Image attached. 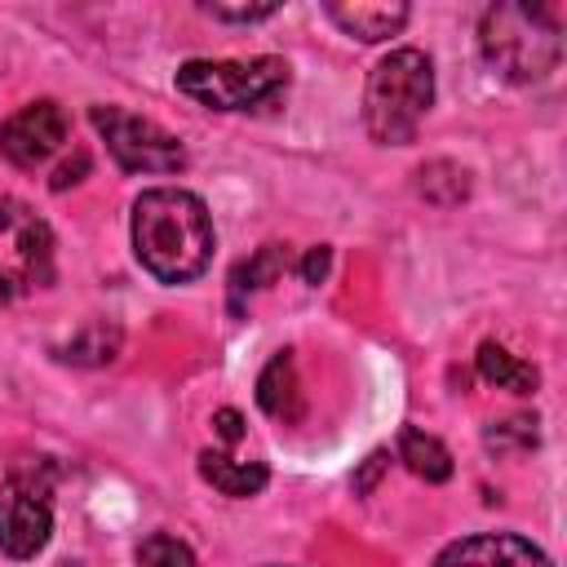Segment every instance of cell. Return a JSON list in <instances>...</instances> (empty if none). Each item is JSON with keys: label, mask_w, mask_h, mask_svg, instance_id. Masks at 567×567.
<instances>
[{"label": "cell", "mask_w": 567, "mask_h": 567, "mask_svg": "<svg viewBox=\"0 0 567 567\" xmlns=\"http://www.w3.org/2000/svg\"><path fill=\"white\" fill-rule=\"evenodd\" d=\"M213 217L199 195L155 186L133 199V252L159 284H190L213 261Z\"/></svg>", "instance_id": "cell-1"}, {"label": "cell", "mask_w": 567, "mask_h": 567, "mask_svg": "<svg viewBox=\"0 0 567 567\" xmlns=\"http://www.w3.org/2000/svg\"><path fill=\"white\" fill-rule=\"evenodd\" d=\"M487 66L509 84H540L563 58V22L554 4H492L478 22Z\"/></svg>", "instance_id": "cell-2"}, {"label": "cell", "mask_w": 567, "mask_h": 567, "mask_svg": "<svg viewBox=\"0 0 567 567\" xmlns=\"http://www.w3.org/2000/svg\"><path fill=\"white\" fill-rule=\"evenodd\" d=\"M434 106V66L421 49L385 53L363 84V128L381 146H408Z\"/></svg>", "instance_id": "cell-3"}, {"label": "cell", "mask_w": 567, "mask_h": 567, "mask_svg": "<svg viewBox=\"0 0 567 567\" xmlns=\"http://www.w3.org/2000/svg\"><path fill=\"white\" fill-rule=\"evenodd\" d=\"M288 84H292L288 62L275 53L248 58V62L195 58L177 66V93H186L208 111H261V106H275L288 93Z\"/></svg>", "instance_id": "cell-4"}, {"label": "cell", "mask_w": 567, "mask_h": 567, "mask_svg": "<svg viewBox=\"0 0 567 567\" xmlns=\"http://www.w3.org/2000/svg\"><path fill=\"white\" fill-rule=\"evenodd\" d=\"M89 120L124 173H182L186 168L182 142L168 128H159L155 120L133 115L124 106H93Z\"/></svg>", "instance_id": "cell-5"}, {"label": "cell", "mask_w": 567, "mask_h": 567, "mask_svg": "<svg viewBox=\"0 0 567 567\" xmlns=\"http://www.w3.org/2000/svg\"><path fill=\"white\" fill-rule=\"evenodd\" d=\"M53 536V505H49V470L35 474L13 470L0 483V554L27 563L35 558Z\"/></svg>", "instance_id": "cell-6"}, {"label": "cell", "mask_w": 567, "mask_h": 567, "mask_svg": "<svg viewBox=\"0 0 567 567\" xmlns=\"http://www.w3.org/2000/svg\"><path fill=\"white\" fill-rule=\"evenodd\" d=\"M66 137H71L66 111L53 97H40L0 124V155L18 168H40Z\"/></svg>", "instance_id": "cell-7"}, {"label": "cell", "mask_w": 567, "mask_h": 567, "mask_svg": "<svg viewBox=\"0 0 567 567\" xmlns=\"http://www.w3.org/2000/svg\"><path fill=\"white\" fill-rule=\"evenodd\" d=\"M439 567H554L545 549L514 532H474L439 549Z\"/></svg>", "instance_id": "cell-8"}, {"label": "cell", "mask_w": 567, "mask_h": 567, "mask_svg": "<svg viewBox=\"0 0 567 567\" xmlns=\"http://www.w3.org/2000/svg\"><path fill=\"white\" fill-rule=\"evenodd\" d=\"M0 230H13L18 257H22V275L44 288L53 279V230L22 199H0Z\"/></svg>", "instance_id": "cell-9"}, {"label": "cell", "mask_w": 567, "mask_h": 567, "mask_svg": "<svg viewBox=\"0 0 567 567\" xmlns=\"http://www.w3.org/2000/svg\"><path fill=\"white\" fill-rule=\"evenodd\" d=\"M328 18L346 31V35H354V40H363V44H377V40H390V35H399L403 27H408V18H412V9L408 4H328Z\"/></svg>", "instance_id": "cell-10"}, {"label": "cell", "mask_w": 567, "mask_h": 567, "mask_svg": "<svg viewBox=\"0 0 567 567\" xmlns=\"http://www.w3.org/2000/svg\"><path fill=\"white\" fill-rule=\"evenodd\" d=\"M257 408L275 421H297L301 416V385H297V359L292 350L270 354V363L257 377Z\"/></svg>", "instance_id": "cell-11"}, {"label": "cell", "mask_w": 567, "mask_h": 567, "mask_svg": "<svg viewBox=\"0 0 567 567\" xmlns=\"http://www.w3.org/2000/svg\"><path fill=\"white\" fill-rule=\"evenodd\" d=\"M199 478L213 483L221 496H257L266 483H270V470L261 461H235L226 452H199Z\"/></svg>", "instance_id": "cell-12"}, {"label": "cell", "mask_w": 567, "mask_h": 567, "mask_svg": "<svg viewBox=\"0 0 567 567\" xmlns=\"http://www.w3.org/2000/svg\"><path fill=\"white\" fill-rule=\"evenodd\" d=\"M399 461L416 478H425V483H447L452 478V452L434 434H425L416 425H403V434H399Z\"/></svg>", "instance_id": "cell-13"}, {"label": "cell", "mask_w": 567, "mask_h": 567, "mask_svg": "<svg viewBox=\"0 0 567 567\" xmlns=\"http://www.w3.org/2000/svg\"><path fill=\"white\" fill-rule=\"evenodd\" d=\"M478 377L492 381L496 390H509V394H532L540 385V372L532 363H523L518 354H509L505 346H496V341L478 346Z\"/></svg>", "instance_id": "cell-14"}, {"label": "cell", "mask_w": 567, "mask_h": 567, "mask_svg": "<svg viewBox=\"0 0 567 567\" xmlns=\"http://www.w3.org/2000/svg\"><path fill=\"white\" fill-rule=\"evenodd\" d=\"M288 270V248L284 244H261L248 261H239L230 270V306L239 310L244 292H257V288H270L279 275Z\"/></svg>", "instance_id": "cell-15"}, {"label": "cell", "mask_w": 567, "mask_h": 567, "mask_svg": "<svg viewBox=\"0 0 567 567\" xmlns=\"http://www.w3.org/2000/svg\"><path fill=\"white\" fill-rule=\"evenodd\" d=\"M416 195L439 208H452L470 195V168H461L456 159H430L416 168Z\"/></svg>", "instance_id": "cell-16"}, {"label": "cell", "mask_w": 567, "mask_h": 567, "mask_svg": "<svg viewBox=\"0 0 567 567\" xmlns=\"http://www.w3.org/2000/svg\"><path fill=\"white\" fill-rule=\"evenodd\" d=\"M66 363H84V368H97V363H111L120 354V328L106 323V319H93L84 323L62 350H58Z\"/></svg>", "instance_id": "cell-17"}, {"label": "cell", "mask_w": 567, "mask_h": 567, "mask_svg": "<svg viewBox=\"0 0 567 567\" xmlns=\"http://www.w3.org/2000/svg\"><path fill=\"white\" fill-rule=\"evenodd\" d=\"M483 443H487V452H496V456H514V452H532V447L540 443V430H536V416H527V412H518V416H505V421H492V425L483 430Z\"/></svg>", "instance_id": "cell-18"}, {"label": "cell", "mask_w": 567, "mask_h": 567, "mask_svg": "<svg viewBox=\"0 0 567 567\" xmlns=\"http://www.w3.org/2000/svg\"><path fill=\"white\" fill-rule=\"evenodd\" d=\"M137 567H195V554L186 540H177L168 532H151L137 545Z\"/></svg>", "instance_id": "cell-19"}, {"label": "cell", "mask_w": 567, "mask_h": 567, "mask_svg": "<svg viewBox=\"0 0 567 567\" xmlns=\"http://www.w3.org/2000/svg\"><path fill=\"white\" fill-rule=\"evenodd\" d=\"M204 13L217 22H266L279 13V4H204Z\"/></svg>", "instance_id": "cell-20"}, {"label": "cell", "mask_w": 567, "mask_h": 567, "mask_svg": "<svg viewBox=\"0 0 567 567\" xmlns=\"http://www.w3.org/2000/svg\"><path fill=\"white\" fill-rule=\"evenodd\" d=\"M328 266H332V248H328V244H315V248L306 252V261H301V279H306V284H323Z\"/></svg>", "instance_id": "cell-21"}, {"label": "cell", "mask_w": 567, "mask_h": 567, "mask_svg": "<svg viewBox=\"0 0 567 567\" xmlns=\"http://www.w3.org/2000/svg\"><path fill=\"white\" fill-rule=\"evenodd\" d=\"M213 425H217L221 443H239V439H244V416H239L235 408H221V412L213 416Z\"/></svg>", "instance_id": "cell-22"}, {"label": "cell", "mask_w": 567, "mask_h": 567, "mask_svg": "<svg viewBox=\"0 0 567 567\" xmlns=\"http://www.w3.org/2000/svg\"><path fill=\"white\" fill-rule=\"evenodd\" d=\"M80 173H89V155H84V151L75 155V164L66 159V164L53 173V182H49V186H53V190H66V186H75V182H80Z\"/></svg>", "instance_id": "cell-23"}, {"label": "cell", "mask_w": 567, "mask_h": 567, "mask_svg": "<svg viewBox=\"0 0 567 567\" xmlns=\"http://www.w3.org/2000/svg\"><path fill=\"white\" fill-rule=\"evenodd\" d=\"M381 470H385V452H372V456H368V465H363V474L354 478V492H368V487H372V478H377Z\"/></svg>", "instance_id": "cell-24"}, {"label": "cell", "mask_w": 567, "mask_h": 567, "mask_svg": "<svg viewBox=\"0 0 567 567\" xmlns=\"http://www.w3.org/2000/svg\"><path fill=\"white\" fill-rule=\"evenodd\" d=\"M13 297V284H9V275H4V266H0V306Z\"/></svg>", "instance_id": "cell-25"}]
</instances>
